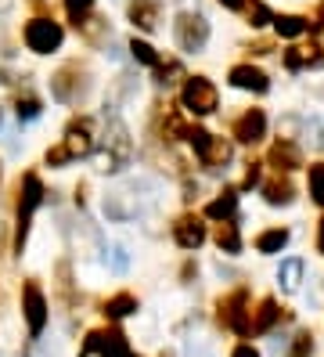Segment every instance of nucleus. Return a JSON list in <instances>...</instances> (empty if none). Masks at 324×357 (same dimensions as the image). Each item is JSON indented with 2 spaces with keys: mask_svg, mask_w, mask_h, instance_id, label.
Listing matches in <instances>:
<instances>
[{
  "mask_svg": "<svg viewBox=\"0 0 324 357\" xmlns=\"http://www.w3.org/2000/svg\"><path fill=\"white\" fill-rule=\"evenodd\" d=\"M94 149V123L86 116H76L69 119V127H65V141L47 149V166H61L69 159H79Z\"/></svg>",
  "mask_w": 324,
  "mask_h": 357,
  "instance_id": "1",
  "label": "nucleus"
},
{
  "mask_svg": "<svg viewBox=\"0 0 324 357\" xmlns=\"http://www.w3.org/2000/svg\"><path fill=\"white\" fill-rule=\"evenodd\" d=\"M43 202V184L40 177L29 170L26 177L18 181V224H15V249L22 253V245H26V235H29V220L36 213V206Z\"/></svg>",
  "mask_w": 324,
  "mask_h": 357,
  "instance_id": "2",
  "label": "nucleus"
},
{
  "mask_svg": "<svg viewBox=\"0 0 324 357\" xmlns=\"http://www.w3.org/2000/svg\"><path fill=\"white\" fill-rule=\"evenodd\" d=\"M173 36H177V47L194 54L209 44V22L199 15V11H184L177 15V26H173Z\"/></svg>",
  "mask_w": 324,
  "mask_h": 357,
  "instance_id": "3",
  "label": "nucleus"
},
{
  "mask_svg": "<svg viewBox=\"0 0 324 357\" xmlns=\"http://www.w3.org/2000/svg\"><path fill=\"white\" fill-rule=\"evenodd\" d=\"M180 101H184L187 112L209 116V112H216V105H220V94H216V87H213L206 76H187L184 79V91H180Z\"/></svg>",
  "mask_w": 324,
  "mask_h": 357,
  "instance_id": "4",
  "label": "nucleus"
},
{
  "mask_svg": "<svg viewBox=\"0 0 324 357\" xmlns=\"http://www.w3.org/2000/svg\"><path fill=\"white\" fill-rule=\"evenodd\" d=\"M26 47L29 51H36V54H51V51H58L61 47V40H65V33H61V26L54 22V18H33V22H26Z\"/></svg>",
  "mask_w": 324,
  "mask_h": 357,
  "instance_id": "5",
  "label": "nucleus"
},
{
  "mask_svg": "<svg viewBox=\"0 0 324 357\" xmlns=\"http://www.w3.org/2000/svg\"><path fill=\"white\" fill-rule=\"evenodd\" d=\"M86 87V66H79V61H65V66L51 76V94L58 101H76Z\"/></svg>",
  "mask_w": 324,
  "mask_h": 357,
  "instance_id": "6",
  "label": "nucleus"
},
{
  "mask_svg": "<svg viewBox=\"0 0 324 357\" xmlns=\"http://www.w3.org/2000/svg\"><path fill=\"white\" fill-rule=\"evenodd\" d=\"M86 354H98V357H134L130 347H126V335L116 332V328H98V332L86 335L79 357H86Z\"/></svg>",
  "mask_w": 324,
  "mask_h": 357,
  "instance_id": "7",
  "label": "nucleus"
},
{
  "mask_svg": "<svg viewBox=\"0 0 324 357\" xmlns=\"http://www.w3.org/2000/svg\"><path fill=\"white\" fill-rule=\"evenodd\" d=\"M245 300H249V292H245V289H234V292H227V296L216 303V310H220V321H224L227 328H234L238 335H249V332H252V318L245 314Z\"/></svg>",
  "mask_w": 324,
  "mask_h": 357,
  "instance_id": "8",
  "label": "nucleus"
},
{
  "mask_svg": "<svg viewBox=\"0 0 324 357\" xmlns=\"http://www.w3.org/2000/svg\"><path fill=\"white\" fill-rule=\"evenodd\" d=\"M22 314H26V325L33 335L43 332V325H47V300H43L40 285L29 278L26 285H22Z\"/></svg>",
  "mask_w": 324,
  "mask_h": 357,
  "instance_id": "9",
  "label": "nucleus"
},
{
  "mask_svg": "<svg viewBox=\"0 0 324 357\" xmlns=\"http://www.w3.org/2000/svg\"><path fill=\"white\" fill-rule=\"evenodd\" d=\"M234 141H242V144H256V141H263L267 134V116L263 109H245L242 116L234 119Z\"/></svg>",
  "mask_w": 324,
  "mask_h": 357,
  "instance_id": "10",
  "label": "nucleus"
},
{
  "mask_svg": "<svg viewBox=\"0 0 324 357\" xmlns=\"http://www.w3.org/2000/svg\"><path fill=\"white\" fill-rule=\"evenodd\" d=\"M173 238H177V245H184V249H199V245L206 242V224H202V217H194V213L177 217V224H173Z\"/></svg>",
  "mask_w": 324,
  "mask_h": 357,
  "instance_id": "11",
  "label": "nucleus"
},
{
  "mask_svg": "<svg viewBox=\"0 0 324 357\" xmlns=\"http://www.w3.org/2000/svg\"><path fill=\"white\" fill-rule=\"evenodd\" d=\"M126 11H130V22H134L137 29L151 33L162 18V0H130Z\"/></svg>",
  "mask_w": 324,
  "mask_h": 357,
  "instance_id": "12",
  "label": "nucleus"
},
{
  "mask_svg": "<svg viewBox=\"0 0 324 357\" xmlns=\"http://www.w3.org/2000/svg\"><path fill=\"white\" fill-rule=\"evenodd\" d=\"M231 83L238 91H252V94H263L270 87V79L263 69H256V66H234L231 69Z\"/></svg>",
  "mask_w": 324,
  "mask_h": 357,
  "instance_id": "13",
  "label": "nucleus"
},
{
  "mask_svg": "<svg viewBox=\"0 0 324 357\" xmlns=\"http://www.w3.org/2000/svg\"><path fill=\"white\" fill-rule=\"evenodd\" d=\"M267 159H270V166H274L277 174H288V170H295V166H302V155H299V149H295L288 137H281L274 149H270Z\"/></svg>",
  "mask_w": 324,
  "mask_h": 357,
  "instance_id": "14",
  "label": "nucleus"
},
{
  "mask_svg": "<svg viewBox=\"0 0 324 357\" xmlns=\"http://www.w3.org/2000/svg\"><path fill=\"white\" fill-rule=\"evenodd\" d=\"M281 318H288V314H281V307H277V300H259V307H256V314H252V332L256 335H263V332H270Z\"/></svg>",
  "mask_w": 324,
  "mask_h": 357,
  "instance_id": "15",
  "label": "nucleus"
},
{
  "mask_svg": "<svg viewBox=\"0 0 324 357\" xmlns=\"http://www.w3.org/2000/svg\"><path fill=\"white\" fill-rule=\"evenodd\" d=\"M263 199L270 202V206H288L292 199H295V184L288 181V177H274V181H267L263 184Z\"/></svg>",
  "mask_w": 324,
  "mask_h": 357,
  "instance_id": "16",
  "label": "nucleus"
},
{
  "mask_svg": "<svg viewBox=\"0 0 324 357\" xmlns=\"http://www.w3.org/2000/svg\"><path fill=\"white\" fill-rule=\"evenodd\" d=\"M234 209H238V192H234V188H227V192H220V195L206 206V217H213V220L224 224V220L234 217Z\"/></svg>",
  "mask_w": 324,
  "mask_h": 357,
  "instance_id": "17",
  "label": "nucleus"
},
{
  "mask_svg": "<svg viewBox=\"0 0 324 357\" xmlns=\"http://www.w3.org/2000/svg\"><path fill=\"white\" fill-rule=\"evenodd\" d=\"M199 159L209 166V170H220V166L231 162V144H227L224 137H213V141H209V149H206Z\"/></svg>",
  "mask_w": 324,
  "mask_h": 357,
  "instance_id": "18",
  "label": "nucleus"
},
{
  "mask_svg": "<svg viewBox=\"0 0 324 357\" xmlns=\"http://www.w3.org/2000/svg\"><path fill=\"white\" fill-rule=\"evenodd\" d=\"M285 66H288V69L321 66V47H317V44H310V47H288V51H285Z\"/></svg>",
  "mask_w": 324,
  "mask_h": 357,
  "instance_id": "19",
  "label": "nucleus"
},
{
  "mask_svg": "<svg viewBox=\"0 0 324 357\" xmlns=\"http://www.w3.org/2000/svg\"><path fill=\"white\" fill-rule=\"evenodd\" d=\"M134 310H137V300L130 296V292H116V296L105 303V318L119 321V318H126V314H134Z\"/></svg>",
  "mask_w": 324,
  "mask_h": 357,
  "instance_id": "20",
  "label": "nucleus"
},
{
  "mask_svg": "<svg viewBox=\"0 0 324 357\" xmlns=\"http://www.w3.org/2000/svg\"><path fill=\"white\" fill-rule=\"evenodd\" d=\"M216 245L224 249V253H238L242 249V235H238V224H231V220H224V224H216Z\"/></svg>",
  "mask_w": 324,
  "mask_h": 357,
  "instance_id": "21",
  "label": "nucleus"
},
{
  "mask_svg": "<svg viewBox=\"0 0 324 357\" xmlns=\"http://www.w3.org/2000/svg\"><path fill=\"white\" fill-rule=\"evenodd\" d=\"M285 245H288V231L285 227H270V231H263V235L256 238L259 253H281Z\"/></svg>",
  "mask_w": 324,
  "mask_h": 357,
  "instance_id": "22",
  "label": "nucleus"
},
{
  "mask_svg": "<svg viewBox=\"0 0 324 357\" xmlns=\"http://www.w3.org/2000/svg\"><path fill=\"white\" fill-rule=\"evenodd\" d=\"M274 29L285 40H295V36H302L310 29V22H307V18H299V15H281V18H274Z\"/></svg>",
  "mask_w": 324,
  "mask_h": 357,
  "instance_id": "23",
  "label": "nucleus"
},
{
  "mask_svg": "<svg viewBox=\"0 0 324 357\" xmlns=\"http://www.w3.org/2000/svg\"><path fill=\"white\" fill-rule=\"evenodd\" d=\"M277 282H281V289H285V292H295L299 282H302V260H285V264H281Z\"/></svg>",
  "mask_w": 324,
  "mask_h": 357,
  "instance_id": "24",
  "label": "nucleus"
},
{
  "mask_svg": "<svg viewBox=\"0 0 324 357\" xmlns=\"http://www.w3.org/2000/svg\"><path fill=\"white\" fill-rule=\"evenodd\" d=\"M130 51H134V58H137V61H144V66H155V69L162 66V58L155 54V47L144 44V40H137V36L130 40Z\"/></svg>",
  "mask_w": 324,
  "mask_h": 357,
  "instance_id": "25",
  "label": "nucleus"
},
{
  "mask_svg": "<svg viewBox=\"0 0 324 357\" xmlns=\"http://www.w3.org/2000/svg\"><path fill=\"white\" fill-rule=\"evenodd\" d=\"M91 8L94 0H65V11H69V22H76V29L91 18Z\"/></svg>",
  "mask_w": 324,
  "mask_h": 357,
  "instance_id": "26",
  "label": "nucleus"
},
{
  "mask_svg": "<svg viewBox=\"0 0 324 357\" xmlns=\"http://www.w3.org/2000/svg\"><path fill=\"white\" fill-rule=\"evenodd\" d=\"M310 199L317 206H324V162H314L310 166Z\"/></svg>",
  "mask_w": 324,
  "mask_h": 357,
  "instance_id": "27",
  "label": "nucleus"
},
{
  "mask_svg": "<svg viewBox=\"0 0 324 357\" xmlns=\"http://www.w3.org/2000/svg\"><path fill=\"white\" fill-rule=\"evenodd\" d=\"M15 112H18V119H36L40 116V101L33 94H18L15 98Z\"/></svg>",
  "mask_w": 324,
  "mask_h": 357,
  "instance_id": "28",
  "label": "nucleus"
},
{
  "mask_svg": "<svg viewBox=\"0 0 324 357\" xmlns=\"http://www.w3.org/2000/svg\"><path fill=\"white\" fill-rule=\"evenodd\" d=\"M184 76V69H180V61H162V66H159V83H162V87H169V83H177ZM187 79V76H184Z\"/></svg>",
  "mask_w": 324,
  "mask_h": 357,
  "instance_id": "29",
  "label": "nucleus"
},
{
  "mask_svg": "<svg viewBox=\"0 0 324 357\" xmlns=\"http://www.w3.org/2000/svg\"><path fill=\"white\" fill-rule=\"evenodd\" d=\"M314 354V335L310 332H299L295 340H292V354L288 357H310Z\"/></svg>",
  "mask_w": 324,
  "mask_h": 357,
  "instance_id": "30",
  "label": "nucleus"
},
{
  "mask_svg": "<svg viewBox=\"0 0 324 357\" xmlns=\"http://www.w3.org/2000/svg\"><path fill=\"white\" fill-rule=\"evenodd\" d=\"M249 22L252 26H267L270 22V11H267L263 0H252V4H249Z\"/></svg>",
  "mask_w": 324,
  "mask_h": 357,
  "instance_id": "31",
  "label": "nucleus"
},
{
  "mask_svg": "<svg viewBox=\"0 0 324 357\" xmlns=\"http://www.w3.org/2000/svg\"><path fill=\"white\" fill-rule=\"evenodd\" d=\"M231 357H259V350H256V347H249V343H238Z\"/></svg>",
  "mask_w": 324,
  "mask_h": 357,
  "instance_id": "32",
  "label": "nucleus"
},
{
  "mask_svg": "<svg viewBox=\"0 0 324 357\" xmlns=\"http://www.w3.org/2000/svg\"><path fill=\"white\" fill-rule=\"evenodd\" d=\"M259 184V162H249V170H245V188Z\"/></svg>",
  "mask_w": 324,
  "mask_h": 357,
  "instance_id": "33",
  "label": "nucleus"
},
{
  "mask_svg": "<svg viewBox=\"0 0 324 357\" xmlns=\"http://www.w3.org/2000/svg\"><path fill=\"white\" fill-rule=\"evenodd\" d=\"M249 51H252V54H270V51H274V44H270V40H256V44H252Z\"/></svg>",
  "mask_w": 324,
  "mask_h": 357,
  "instance_id": "34",
  "label": "nucleus"
},
{
  "mask_svg": "<svg viewBox=\"0 0 324 357\" xmlns=\"http://www.w3.org/2000/svg\"><path fill=\"white\" fill-rule=\"evenodd\" d=\"M220 4H224V8H231V11H238V8H245L249 0H220Z\"/></svg>",
  "mask_w": 324,
  "mask_h": 357,
  "instance_id": "35",
  "label": "nucleus"
},
{
  "mask_svg": "<svg viewBox=\"0 0 324 357\" xmlns=\"http://www.w3.org/2000/svg\"><path fill=\"white\" fill-rule=\"evenodd\" d=\"M317 249L324 253V220H321V231H317Z\"/></svg>",
  "mask_w": 324,
  "mask_h": 357,
  "instance_id": "36",
  "label": "nucleus"
},
{
  "mask_svg": "<svg viewBox=\"0 0 324 357\" xmlns=\"http://www.w3.org/2000/svg\"><path fill=\"white\" fill-rule=\"evenodd\" d=\"M317 18H321V22H324V4H321V8H317Z\"/></svg>",
  "mask_w": 324,
  "mask_h": 357,
  "instance_id": "37",
  "label": "nucleus"
},
{
  "mask_svg": "<svg viewBox=\"0 0 324 357\" xmlns=\"http://www.w3.org/2000/svg\"><path fill=\"white\" fill-rule=\"evenodd\" d=\"M29 4H33V8H43V0H29Z\"/></svg>",
  "mask_w": 324,
  "mask_h": 357,
  "instance_id": "38",
  "label": "nucleus"
}]
</instances>
